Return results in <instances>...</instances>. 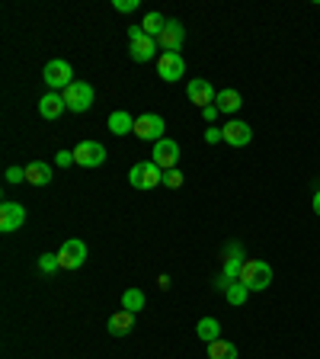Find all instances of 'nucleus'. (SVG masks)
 <instances>
[{
    "mask_svg": "<svg viewBox=\"0 0 320 359\" xmlns=\"http://www.w3.org/2000/svg\"><path fill=\"white\" fill-rule=\"evenodd\" d=\"M253 142V128H250V122L244 119H234L224 126V144H231V148H244V144Z\"/></svg>",
    "mask_w": 320,
    "mask_h": 359,
    "instance_id": "obj_15",
    "label": "nucleus"
},
{
    "mask_svg": "<svg viewBox=\"0 0 320 359\" xmlns=\"http://www.w3.org/2000/svg\"><path fill=\"white\" fill-rule=\"evenodd\" d=\"M183 42H186V29H183V22H179V20H167L164 32L157 36V48H160V52H179V48H183Z\"/></svg>",
    "mask_w": 320,
    "mask_h": 359,
    "instance_id": "obj_12",
    "label": "nucleus"
},
{
    "mask_svg": "<svg viewBox=\"0 0 320 359\" xmlns=\"http://www.w3.org/2000/svg\"><path fill=\"white\" fill-rule=\"evenodd\" d=\"M151 161H154L160 170H176V164H179V144L173 142V138H160V142L154 144Z\"/></svg>",
    "mask_w": 320,
    "mask_h": 359,
    "instance_id": "obj_11",
    "label": "nucleus"
},
{
    "mask_svg": "<svg viewBox=\"0 0 320 359\" xmlns=\"http://www.w3.org/2000/svg\"><path fill=\"white\" fill-rule=\"evenodd\" d=\"M22 222H26V209H22L20 202L7 199L4 205H0V231L10 234V231H20Z\"/></svg>",
    "mask_w": 320,
    "mask_h": 359,
    "instance_id": "obj_14",
    "label": "nucleus"
},
{
    "mask_svg": "<svg viewBox=\"0 0 320 359\" xmlns=\"http://www.w3.org/2000/svg\"><path fill=\"white\" fill-rule=\"evenodd\" d=\"M55 164H58V167L77 164V161H74V151H58V154H55Z\"/></svg>",
    "mask_w": 320,
    "mask_h": 359,
    "instance_id": "obj_30",
    "label": "nucleus"
},
{
    "mask_svg": "<svg viewBox=\"0 0 320 359\" xmlns=\"http://www.w3.org/2000/svg\"><path fill=\"white\" fill-rule=\"evenodd\" d=\"M42 77H45V83L55 90V93H64L71 83H74V67H71V61H64V58H52L48 65H45V71H42Z\"/></svg>",
    "mask_w": 320,
    "mask_h": 359,
    "instance_id": "obj_3",
    "label": "nucleus"
},
{
    "mask_svg": "<svg viewBox=\"0 0 320 359\" xmlns=\"http://www.w3.org/2000/svg\"><path fill=\"white\" fill-rule=\"evenodd\" d=\"M7 183H26V167H7Z\"/></svg>",
    "mask_w": 320,
    "mask_h": 359,
    "instance_id": "obj_29",
    "label": "nucleus"
},
{
    "mask_svg": "<svg viewBox=\"0 0 320 359\" xmlns=\"http://www.w3.org/2000/svg\"><path fill=\"white\" fill-rule=\"evenodd\" d=\"M244 263H246V257H244V247H240L237 241L224 247V273H221L224 283H237V279H240V269H244Z\"/></svg>",
    "mask_w": 320,
    "mask_h": 359,
    "instance_id": "obj_9",
    "label": "nucleus"
},
{
    "mask_svg": "<svg viewBox=\"0 0 320 359\" xmlns=\"http://www.w3.org/2000/svg\"><path fill=\"white\" fill-rule=\"evenodd\" d=\"M215 106H218V112H228V116H234V112L244 106V97H240L237 90H218V97H215Z\"/></svg>",
    "mask_w": 320,
    "mask_h": 359,
    "instance_id": "obj_19",
    "label": "nucleus"
},
{
    "mask_svg": "<svg viewBox=\"0 0 320 359\" xmlns=\"http://www.w3.org/2000/svg\"><path fill=\"white\" fill-rule=\"evenodd\" d=\"M58 260H61V269H81L87 263V244L77 238L64 241L58 250Z\"/></svg>",
    "mask_w": 320,
    "mask_h": 359,
    "instance_id": "obj_8",
    "label": "nucleus"
},
{
    "mask_svg": "<svg viewBox=\"0 0 320 359\" xmlns=\"http://www.w3.org/2000/svg\"><path fill=\"white\" fill-rule=\"evenodd\" d=\"M164 26H167V16H164V13H157V10H151V13L141 20L144 36H151V39L160 36V32H164Z\"/></svg>",
    "mask_w": 320,
    "mask_h": 359,
    "instance_id": "obj_22",
    "label": "nucleus"
},
{
    "mask_svg": "<svg viewBox=\"0 0 320 359\" xmlns=\"http://www.w3.org/2000/svg\"><path fill=\"white\" fill-rule=\"evenodd\" d=\"M67 109V103H64V93H55V90H48V93H45L42 100H39V116H42V119H58L61 112Z\"/></svg>",
    "mask_w": 320,
    "mask_h": 359,
    "instance_id": "obj_16",
    "label": "nucleus"
},
{
    "mask_svg": "<svg viewBox=\"0 0 320 359\" xmlns=\"http://www.w3.org/2000/svg\"><path fill=\"white\" fill-rule=\"evenodd\" d=\"M122 308L132 314H138L144 308V292L141 289H125L122 292Z\"/></svg>",
    "mask_w": 320,
    "mask_h": 359,
    "instance_id": "obj_25",
    "label": "nucleus"
},
{
    "mask_svg": "<svg viewBox=\"0 0 320 359\" xmlns=\"http://www.w3.org/2000/svg\"><path fill=\"white\" fill-rule=\"evenodd\" d=\"M128 183H132L134 189H154L164 183V170L154 164V161H141V164H134L132 170H128Z\"/></svg>",
    "mask_w": 320,
    "mask_h": 359,
    "instance_id": "obj_2",
    "label": "nucleus"
},
{
    "mask_svg": "<svg viewBox=\"0 0 320 359\" xmlns=\"http://www.w3.org/2000/svg\"><path fill=\"white\" fill-rule=\"evenodd\" d=\"M195 334L202 344H215V340H221V324H218V318H199Z\"/></svg>",
    "mask_w": 320,
    "mask_h": 359,
    "instance_id": "obj_21",
    "label": "nucleus"
},
{
    "mask_svg": "<svg viewBox=\"0 0 320 359\" xmlns=\"http://www.w3.org/2000/svg\"><path fill=\"white\" fill-rule=\"evenodd\" d=\"M186 74V61L179 52H160L157 55V77L167 83H176L179 77Z\"/></svg>",
    "mask_w": 320,
    "mask_h": 359,
    "instance_id": "obj_6",
    "label": "nucleus"
},
{
    "mask_svg": "<svg viewBox=\"0 0 320 359\" xmlns=\"http://www.w3.org/2000/svg\"><path fill=\"white\" fill-rule=\"evenodd\" d=\"M311 205H314V212H317V215H320V189H317V193H314V199H311Z\"/></svg>",
    "mask_w": 320,
    "mask_h": 359,
    "instance_id": "obj_33",
    "label": "nucleus"
},
{
    "mask_svg": "<svg viewBox=\"0 0 320 359\" xmlns=\"http://www.w3.org/2000/svg\"><path fill=\"white\" fill-rule=\"evenodd\" d=\"M246 295H250V289H246V285L240 283V279H237V283H231L228 289H224V299H228V305H234V308L244 305Z\"/></svg>",
    "mask_w": 320,
    "mask_h": 359,
    "instance_id": "obj_24",
    "label": "nucleus"
},
{
    "mask_svg": "<svg viewBox=\"0 0 320 359\" xmlns=\"http://www.w3.org/2000/svg\"><path fill=\"white\" fill-rule=\"evenodd\" d=\"M112 10H119V13H134V10H138V0H112Z\"/></svg>",
    "mask_w": 320,
    "mask_h": 359,
    "instance_id": "obj_28",
    "label": "nucleus"
},
{
    "mask_svg": "<svg viewBox=\"0 0 320 359\" xmlns=\"http://www.w3.org/2000/svg\"><path fill=\"white\" fill-rule=\"evenodd\" d=\"M218 116H221V112H218V106H205V109H202V119H205V122H215Z\"/></svg>",
    "mask_w": 320,
    "mask_h": 359,
    "instance_id": "obj_32",
    "label": "nucleus"
},
{
    "mask_svg": "<svg viewBox=\"0 0 320 359\" xmlns=\"http://www.w3.org/2000/svg\"><path fill=\"white\" fill-rule=\"evenodd\" d=\"M106 128H109L112 135H134V119L128 116L125 109H116V112H109Z\"/></svg>",
    "mask_w": 320,
    "mask_h": 359,
    "instance_id": "obj_18",
    "label": "nucleus"
},
{
    "mask_svg": "<svg viewBox=\"0 0 320 359\" xmlns=\"http://www.w3.org/2000/svg\"><path fill=\"white\" fill-rule=\"evenodd\" d=\"M106 327H109V334H112V337H125V334H132V327H134V314L122 308V311L112 314Z\"/></svg>",
    "mask_w": 320,
    "mask_h": 359,
    "instance_id": "obj_20",
    "label": "nucleus"
},
{
    "mask_svg": "<svg viewBox=\"0 0 320 359\" xmlns=\"http://www.w3.org/2000/svg\"><path fill=\"white\" fill-rule=\"evenodd\" d=\"M74 161L77 167H99L106 161V148L99 142H93V138H87V142H81L74 148Z\"/></svg>",
    "mask_w": 320,
    "mask_h": 359,
    "instance_id": "obj_13",
    "label": "nucleus"
},
{
    "mask_svg": "<svg viewBox=\"0 0 320 359\" xmlns=\"http://www.w3.org/2000/svg\"><path fill=\"white\" fill-rule=\"evenodd\" d=\"M26 183H32V187H48V183H52V167L45 164V161H29V164H26Z\"/></svg>",
    "mask_w": 320,
    "mask_h": 359,
    "instance_id": "obj_17",
    "label": "nucleus"
},
{
    "mask_svg": "<svg viewBox=\"0 0 320 359\" xmlns=\"http://www.w3.org/2000/svg\"><path fill=\"white\" fill-rule=\"evenodd\" d=\"M209 359H237V346L231 344V340H215V344H209Z\"/></svg>",
    "mask_w": 320,
    "mask_h": 359,
    "instance_id": "obj_23",
    "label": "nucleus"
},
{
    "mask_svg": "<svg viewBox=\"0 0 320 359\" xmlns=\"http://www.w3.org/2000/svg\"><path fill=\"white\" fill-rule=\"evenodd\" d=\"M164 128H167V122H164V116H157V112H144V116H138L134 119V135L141 138V142H160L164 138Z\"/></svg>",
    "mask_w": 320,
    "mask_h": 359,
    "instance_id": "obj_7",
    "label": "nucleus"
},
{
    "mask_svg": "<svg viewBox=\"0 0 320 359\" xmlns=\"http://www.w3.org/2000/svg\"><path fill=\"white\" fill-rule=\"evenodd\" d=\"M183 183H186V177H183L179 170H164V187L167 189H179Z\"/></svg>",
    "mask_w": 320,
    "mask_h": 359,
    "instance_id": "obj_27",
    "label": "nucleus"
},
{
    "mask_svg": "<svg viewBox=\"0 0 320 359\" xmlns=\"http://www.w3.org/2000/svg\"><path fill=\"white\" fill-rule=\"evenodd\" d=\"M186 97L189 103H195L199 109H205V106H215V87H211V81H205V77H193V81L186 83Z\"/></svg>",
    "mask_w": 320,
    "mask_h": 359,
    "instance_id": "obj_10",
    "label": "nucleus"
},
{
    "mask_svg": "<svg viewBox=\"0 0 320 359\" xmlns=\"http://www.w3.org/2000/svg\"><path fill=\"white\" fill-rule=\"evenodd\" d=\"M55 269H61L58 254H45V257H39V273H55Z\"/></svg>",
    "mask_w": 320,
    "mask_h": 359,
    "instance_id": "obj_26",
    "label": "nucleus"
},
{
    "mask_svg": "<svg viewBox=\"0 0 320 359\" xmlns=\"http://www.w3.org/2000/svg\"><path fill=\"white\" fill-rule=\"evenodd\" d=\"M93 100H97V93H93V87L87 81H74L64 90V103L71 112H87L93 106Z\"/></svg>",
    "mask_w": 320,
    "mask_h": 359,
    "instance_id": "obj_5",
    "label": "nucleus"
},
{
    "mask_svg": "<svg viewBox=\"0 0 320 359\" xmlns=\"http://www.w3.org/2000/svg\"><path fill=\"white\" fill-rule=\"evenodd\" d=\"M205 142H209V144L224 142V128H209V132H205Z\"/></svg>",
    "mask_w": 320,
    "mask_h": 359,
    "instance_id": "obj_31",
    "label": "nucleus"
},
{
    "mask_svg": "<svg viewBox=\"0 0 320 359\" xmlns=\"http://www.w3.org/2000/svg\"><path fill=\"white\" fill-rule=\"evenodd\" d=\"M128 52H132L134 61L144 65V61H151L157 55V39L144 36L141 26H132V29H128Z\"/></svg>",
    "mask_w": 320,
    "mask_h": 359,
    "instance_id": "obj_4",
    "label": "nucleus"
},
{
    "mask_svg": "<svg viewBox=\"0 0 320 359\" xmlns=\"http://www.w3.org/2000/svg\"><path fill=\"white\" fill-rule=\"evenodd\" d=\"M240 283L250 292H266L272 283V266L266 260H256V257H246L244 269H240Z\"/></svg>",
    "mask_w": 320,
    "mask_h": 359,
    "instance_id": "obj_1",
    "label": "nucleus"
}]
</instances>
